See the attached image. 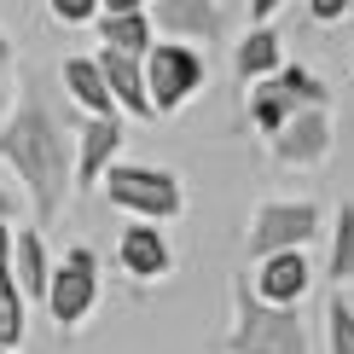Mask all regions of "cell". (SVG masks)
Segmentation results:
<instances>
[{
    "label": "cell",
    "instance_id": "cell-24",
    "mask_svg": "<svg viewBox=\"0 0 354 354\" xmlns=\"http://www.w3.org/2000/svg\"><path fill=\"white\" fill-rule=\"evenodd\" d=\"M273 6H279V0H250V18H268Z\"/></svg>",
    "mask_w": 354,
    "mask_h": 354
},
{
    "label": "cell",
    "instance_id": "cell-8",
    "mask_svg": "<svg viewBox=\"0 0 354 354\" xmlns=\"http://www.w3.org/2000/svg\"><path fill=\"white\" fill-rule=\"evenodd\" d=\"M99 64V82H105V93L116 99V105H128L134 116H151V99H145V76H140V58H128V53H99L93 58Z\"/></svg>",
    "mask_w": 354,
    "mask_h": 354
},
{
    "label": "cell",
    "instance_id": "cell-20",
    "mask_svg": "<svg viewBox=\"0 0 354 354\" xmlns=\"http://www.w3.org/2000/svg\"><path fill=\"white\" fill-rule=\"evenodd\" d=\"M24 343V302L18 290H0V348H18Z\"/></svg>",
    "mask_w": 354,
    "mask_h": 354
},
{
    "label": "cell",
    "instance_id": "cell-29",
    "mask_svg": "<svg viewBox=\"0 0 354 354\" xmlns=\"http://www.w3.org/2000/svg\"><path fill=\"white\" fill-rule=\"evenodd\" d=\"M0 354H6V348H0Z\"/></svg>",
    "mask_w": 354,
    "mask_h": 354
},
{
    "label": "cell",
    "instance_id": "cell-23",
    "mask_svg": "<svg viewBox=\"0 0 354 354\" xmlns=\"http://www.w3.org/2000/svg\"><path fill=\"white\" fill-rule=\"evenodd\" d=\"M99 6H105V18H122V12H140L145 0H99Z\"/></svg>",
    "mask_w": 354,
    "mask_h": 354
},
{
    "label": "cell",
    "instance_id": "cell-1",
    "mask_svg": "<svg viewBox=\"0 0 354 354\" xmlns=\"http://www.w3.org/2000/svg\"><path fill=\"white\" fill-rule=\"evenodd\" d=\"M0 157L18 169V180L29 186V198H35V215H41V221H53L58 209H64L70 151H64V134H58V122L47 116V105H41V99H24L18 116L0 128Z\"/></svg>",
    "mask_w": 354,
    "mask_h": 354
},
{
    "label": "cell",
    "instance_id": "cell-21",
    "mask_svg": "<svg viewBox=\"0 0 354 354\" xmlns=\"http://www.w3.org/2000/svg\"><path fill=\"white\" fill-rule=\"evenodd\" d=\"M93 6H99V0H53V18H64V24H82Z\"/></svg>",
    "mask_w": 354,
    "mask_h": 354
},
{
    "label": "cell",
    "instance_id": "cell-26",
    "mask_svg": "<svg viewBox=\"0 0 354 354\" xmlns=\"http://www.w3.org/2000/svg\"><path fill=\"white\" fill-rule=\"evenodd\" d=\"M6 64H12V47H6V35H0V76H6Z\"/></svg>",
    "mask_w": 354,
    "mask_h": 354
},
{
    "label": "cell",
    "instance_id": "cell-28",
    "mask_svg": "<svg viewBox=\"0 0 354 354\" xmlns=\"http://www.w3.org/2000/svg\"><path fill=\"white\" fill-rule=\"evenodd\" d=\"M0 290H12V268H0Z\"/></svg>",
    "mask_w": 354,
    "mask_h": 354
},
{
    "label": "cell",
    "instance_id": "cell-12",
    "mask_svg": "<svg viewBox=\"0 0 354 354\" xmlns=\"http://www.w3.org/2000/svg\"><path fill=\"white\" fill-rule=\"evenodd\" d=\"M157 24L174 29V35H215L221 12L215 0H157Z\"/></svg>",
    "mask_w": 354,
    "mask_h": 354
},
{
    "label": "cell",
    "instance_id": "cell-2",
    "mask_svg": "<svg viewBox=\"0 0 354 354\" xmlns=\"http://www.w3.org/2000/svg\"><path fill=\"white\" fill-rule=\"evenodd\" d=\"M239 319L227 331V354H308V331L290 308H268L250 297V285L232 290Z\"/></svg>",
    "mask_w": 354,
    "mask_h": 354
},
{
    "label": "cell",
    "instance_id": "cell-14",
    "mask_svg": "<svg viewBox=\"0 0 354 354\" xmlns=\"http://www.w3.org/2000/svg\"><path fill=\"white\" fill-rule=\"evenodd\" d=\"M64 87H70V93H76L93 116H116V111H111L105 82H99V64H93V58H70V64H64Z\"/></svg>",
    "mask_w": 354,
    "mask_h": 354
},
{
    "label": "cell",
    "instance_id": "cell-9",
    "mask_svg": "<svg viewBox=\"0 0 354 354\" xmlns=\"http://www.w3.org/2000/svg\"><path fill=\"white\" fill-rule=\"evenodd\" d=\"M256 290L261 297L256 302H268V308H290L308 290V261H302V250H285V256H268L261 261V279H256Z\"/></svg>",
    "mask_w": 354,
    "mask_h": 354
},
{
    "label": "cell",
    "instance_id": "cell-22",
    "mask_svg": "<svg viewBox=\"0 0 354 354\" xmlns=\"http://www.w3.org/2000/svg\"><path fill=\"white\" fill-rule=\"evenodd\" d=\"M308 6H314L319 24H331V18H343V12H348V0H308Z\"/></svg>",
    "mask_w": 354,
    "mask_h": 354
},
{
    "label": "cell",
    "instance_id": "cell-17",
    "mask_svg": "<svg viewBox=\"0 0 354 354\" xmlns=\"http://www.w3.org/2000/svg\"><path fill=\"white\" fill-rule=\"evenodd\" d=\"M331 279L343 285L354 279V203H343V215H337V244H331Z\"/></svg>",
    "mask_w": 354,
    "mask_h": 354
},
{
    "label": "cell",
    "instance_id": "cell-18",
    "mask_svg": "<svg viewBox=\"0 0 354 354\" xmlns=\"http://www.w3.org/2000/svg\"><path fill=\"white\" fill-rule=\"evenodd\" d=\"M250 111H256V122L268 128V134H279V122H285V116L297 111V105L279 93V82H261V87H256V105H250Z\"/></svg>",
    "mask_w": 354,
    "mask_h": 354
},
{
    "label": "cell",
    "instance_id": "cell-11",
    "mask_svg": "<svg viewBox=\"0 0 354 354\" xmlns=\"http://www.w3.org/2000/svg\"><path fill=\"white\" fill-rule=\"evenodd\" d=\"M122 268L140 273V279L169 273V244L157 239V227H128L122 232Z\"/></svg>",
    "mask_w": 354,
    "mask_h": 354
},
{
    "label": "cell",
    "instance_id": "cell-15",
    "mask_svg": "<svg viewBox=\"0 0 354 354\" xmlns=\"http://www.w3.org/2000/svg\"><path fill=\"white\" fill-rule=\"evenodd\" d=\"M105 47H111V53H128V58H140L145 47H151V24H145L140 12H122V18H105Z\"/></svg>",
    "mask_w": 354,
    "mask_h": 354
},
{
    "label": "cell",
    "instance_id": "cell-4",
    "mask_svg": "<svg viewBox=\"0 0 354 354\" xmlns=\"http://www.w3.org/2000/svg\"><path fill=\"white\" fill-rule=\"evenodd\" d=\"M319 232V209L314 203H268L250 227V256H285V250H302Z\"/></svg>",
    "mask_w": 354,
    "mask_h": 354
},
{
    "label": "cell",
    "instance_id": "cell-7",
    "mask_svg": "<svg viewBox=\"0 0 354 354\" xmlns=\"http://www.w3.org/2000/svg\"><path fill=\"white\" fill-rule=\"evenodd\" d=\"M326 145H331L326 111H290L285 122H279V134H273L279 163H319V157H326Z\"/></svg>",
    "mask_w": 354,
    "mask_h": 354
},
{
    "label": "cell",
    "instance_id": "cell-5",
    "mask_svg": "<svg viewBox=\"0 0 354 354\" xmlns=\"http://www.w3.org/2000/svg\"><path fill=\"white\" fill-rule=\"evenodd\" d=\"M140 76H145V99H151V111H174L192 87L203 82V58L192 53V47H157L140 64Z\"/></svg>",
    "mask_w": 354,
    "mask_h": 354
},
{
    "label": "cell",
    "instance_id": "cell-6",
    "mask_svg": "<svg viewBox=\"0 0 354 354\" xmlns=\"http://www.w3.org/2000/svg\"><path fill=\"white\" fill-rule=\"evenodd\" d=\"M87 308H93V256L87 250H70L64 268L47 279V314L58 326H76Z\"/></svg>",
    "mask_w": 354,
    "mask_h": 354
},
{
    "label": "cell",
    "instance_id": "cell-27",
    "mask_svg": "<svg viewBox=\"0 0 354 354\" xmlns=\"http://www.w3.org/2000/svg\"><path fill=\"white\" fill-rule=\"evenodd\" d=\"M0 215H12V192H0Z\"/></svg>",
    "mask_w": 354,
    "mask_h": 354
},
{
    "label": "cell",
    "instance_id": "cell-10",
    "mask_svg": "<svg viewBox=\"0 0 354 354\" xmlns=\"http://www.w3.org/2000/svg\"><path fill=\"white\" fill-rule=\"evenodd\" d=\"M116 145H122V122H116V116H93V122L82 128V163H76L82 186H93L99 174H105V163L116 157Z\"/></svg>",
    "mask_w": 354,
    "mask_h": 354
},
{
    "label": "cell",
    "instance_id": "cell-16",
    "mask_svg": "<svg viewBox=\"0 0 354 354\" xmlns=\"http://www.w3.org/2000/svg\"><path fill=\"white\" fill-rule=\"evenodd\" d=\"M279 64V35L273 29H250V41L239 47V76H268Z\"/></svg>",
    "mask_w": 354,
    "mask_h": 354
},
{
    "label": "cell",
    "instance_id": "cell-13",
    "mask_svg": "<svg viewBox=\"0 0 354 354\" xmlns=\"http://www.w3.org/2000/svg\"><path fill=\"white\" fill-rule=\"evenodd\" d=\"M6 261H18V285H12V290H24V297H47V256H41L35 232H18Z\"/></svg>",
    "mask_w": 354,
    "mask_h": 354
},
{
    "label": "cell",
    "instance_id": "cell-25",
    "mask_svg": "<svg viewBox=\"0 0 354 354\" xmlns=\"http://www.w3.org/2000/svg\"><path fill=\"white\" fill-rule=\"evenodd\" d=\"M6 256H12V232L0 227V268H6Z\"/></svg>",
    "mask_w": 354,
    "mask_h": 354
},
{
    "label": "cell",
    "instance_id": "cell-3",
    "mask_svg": "<svg viewBox=\"0 0 354 354\" xmlns=\"http://www.w3.org/2000/svg\"><path fill=\"white\" fill-rule=\"evenodd\" d=\"M105 192H111V203H122V209H140V215H151V221L180 215V186H174V174H163V169L122 163V169H111V174H105Z\"/></svg>",
    "mask_w": 354,
    "mask_h": 354
},
{
    "label": "cell",
    "instance_id": "cell-19",
    "mask_svg": "<svg viewBox=\"0 0 354 354\" xmlns=\"http://www.w3.org/2000/svg\"><path fill=\"white\" fill-rule=\"evenodd\" d=\"M326 326H331V354H354V308L343 297L326 308Z\"/></svg>",
    "mask_w": 354,
    "mask_h": 354
}]
</instances>
